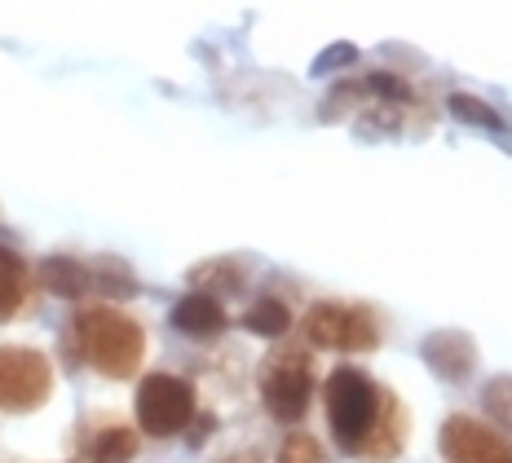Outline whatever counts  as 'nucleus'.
I'll list each match as a JSON object with an SVG mask.
<instances>
[{
	"label": "nucleus",
	"mask_w": 512,
	"mask_h": 463,
	"mask_svg": "<svg viewBox=\"0 0 512 463\" xmlns=\"http://www.w3.org/2000/svg\"><path fill=\"white\" fill-rule=\"evenodd\" d=\"M402 446H407V411L398 406V397L384 393V406H380V419L376 428H371V437L362 441L358 459H371V463H389L402 455Z\"/></svg>",
	"instance_id": "9"
},
{
	"label": "nucleus",
	"mask_w": 512,
	"mask_h": 463,
	"mask_svg": "<svg viewBox=\"0 0 512 463\" xmlns=\"http://www.w3.org/2000/svg\"><path fill=\"white\" fill-rule=\"evenodd\" d=\"M380 406H384V393L376 389V380L367 371H358V366L332 371V380H327V424H332L336 446L358 455L362 441L376 428Z\"/></svg>",
	"instance_id": "2"
},
{
	"label": "nucleus",
	"mask_w": 512,
	"mask_h": 463,
	"mask_svg": "<svg viewBox=\"0 0 512 463\" xmlns=\"http://www.w3.org/2000/svg\"><path fill=\"white\" fill-rule=\"evenodd\" d=\"M89 274H93V287H102L106 296H137V278H133V269H128L124 261H115V256H102V261H93L89 265Z\"/></svg>",
	"instance_id": "17"
},
{
	"label": "nucleus",
	"mask_w": 512,
	"mask_h": 463,
	"mask_svg": "<svg viewBox=\"0 0 512 463\" xmlns=\"http://www.w3.org/2000/svg\"><path fill=\"white\" fill-rule=\"evenodd\" d=\"M36 278L45 283V292L62 296V300H80L93 287L89 265L76 261V256H45V261L36 265Z\"/></svg>",
	"instance_id": "11"
},
{
	"label": "nucleus",
	"mask_w": 512,
	"mask_h": 463,
	"mask_svg": "<svg viewBox=\"0 0 512 463\" xmlns=\"http://www.w3.org/2000/svg\"><path fill=\"white\" fill-rule=\"evenodd\" d=\"M27 283H31L27 261L14 252V247H0V322H9L18 309H23Z\"/></svg>",
	"instance_id": "12"
},
{
	"label": "nucleus",
	"mask_w": 512,
	"mask_h": 463,
	"mask_svg": "<svg viewBox=\"0 0 512 463\" xmlns=\"http://www.w3.org/2000/svg\"><path fill=\"white\" fill-rule=\"evenodd\" d=\"M279 463H327V450L309 433H287L279 446Z\"/></svg>",
	"instance_id": "19"
},
{
	"label": "nucleus",
	"mask_w": 512,
	"mask_h": 463,
	"mask_svg": "<svg viewBox=\"0 0 512 463\" xmlns=\"http://www.w3.org/2000/svg\"><path fill=\"white\" fill-rule=\"evenodd\" d=\"M243 327L261 340H279V336L292 331V309H287L279 296H261L248 314H243Z\"/></svg>",
	"instance_id": "14"
},
{
	"label": "nucleus",
	"mask_w": 512,
	"mask_h": 463,
	"mask_svg": "<svg viewBox=\"0 0 512 463\" xmlns=\"http://www.w3.org/2000/svg\"><path fill=\"white\" fill-rule=\"evenodd\" d=\"M442 459L446 463H512L508 441L495 428L468 415H451L442 424Z\"/></svg>",
	"instance_id": "7"
},
{
	"label": "nucleus",
	"mask_w": 512,
	"mask_h": 463,
	"mask_svg": "<svg viewBox=\"0 0 512 463\" xmlns=\"http://www.w3.org/2000/svg\"><path fill=\"white\" fill-rule=\"evenodd\" d=\"M482 411L495 419V424L512 428V375H495L482 393Z\"/></svg>",
	"instance_id": "18"
},
{
	"label": "nucleus",
	"mask_w": 512,
	"mask_h": 463,
	"mask_svg": "<svg viewBox=\"0 0 512 463\" xmlns=\"http://www.w3.org/2000/svg\"><path fill=\"white\" fill-rule=\"evenodd\" d=\"M53 393V366L40 349L27 344H5L0 349V411L27 415L40 411Z\"/></svg>",
	"instance_id": "6"
},
{
	"label": "nucleus",
	"mask_w": 512,
	"mask_h": 463,
	"mask_svg": "<svg viewBox=\"0 0 512 463\" xmlns=\"http://www.w3.org/2000/svg\"><path fill=\"white\" fill-rule=\"evenodd\" d=\"M305 340L318 349L362 353L380 344V322L367 305H340V300H318L305 314Z\"/></svg>",
	"instance_id": "5"
},
{
	"label": "nucleus",
	"mask_w": 512,
	"mask_h": 463,
	"mask_svg": "<svg viewBox=\"0 0 512 463\" xmlns=\"http://www.w3.org/2000/svg\"><path fill=\"white\" fill-rule=\"evenodd\" d=\"M133 455H137V433L133 428L111 424V428H102V433L89 441V459L93 463H133Z\"/></svg>",
	"instance_id": "15"
},
{
	"label": "nucleus",
	"mask_w": 512,
	"mask_h": 463,
	"mask_svg": "<svg viewBox=\"0 0 512 463\" xmlns=\"http://www.w3.org/2000/svg\"><path fill=\"white\" fill-rule=\"evenodd\" d=\"M314 397V366H309L305 349H274L261 366V402L270 419L279 424H296L309 411Z\"/></svg>",
	"instance_id": "3"
},
{
	"label": "nucleus",
	"mask_w": 512,
	"mask_h": 463,
	"mask_svg": "<svg viewBox=\"0 0 512 463\" xmlns=\"http://www.w3.org/2000/svg\"><path fill=\"white\" fill-rule=\"evenodd\" d=\"M340 62H358V49H354V45H336V49L318 53V62H314V75H327V71H336Z\"/></svg>",
	"instance_id": "20"
},
{
	"label": "nucleus",
	"mask_w": 512,
	"mask_h": 463,
	"mask_svg": "<svg viewBox=\"0 0 512 463\" xmlns=\"http://www.w3.org/2000/svg\"><path fill=\"white\" fill-rule=\"evenodd\" d=\"M221 463H265V455L256 446H243V450H234V455H226Z\"/></svg>",
	"instance_id": "21"
},
{
	"label": "nucleus",
	"mask_w": 512,
	"mask_h": 463,
	"mask_svg": "<svg viewBox=\"0 0 512 463\" xmlns=\"http://www.w3.org/2000/svg\"><path fill=\"white\" fill-rule=\"evenodd\" d=\"M420 353H424V362H429V371H437L446 384H464L477 366V340L468 336V331H455V327L429 331L420 344Z\"/></svg>",
	"instance_id": "8"
},
{
	"label": "nucleus",
	"mask_w": 512,
	"mask_h": 463,
	"mask_svg": "<svg viewBox=\"0 0 512 463\" xmlns=\"http://www.w3.org/2000/svg\"><path fill=\"white\" fill-rule=\"evenodd\" d=\"M133 406H137V424H142V433L168 441V437L186 433L190 419H195V389H190V380H181V375L155 371L137 384Z\"/></svg>",
	"instance_id": "4"
},
{
	"label": "nucleus",
	"mask_w": 512,
	"mask_h": 463,
	"mask_svg": "<svg viewBox=\"0 0 512 463\" xmlns=\"http://www.w3.org/2000/svg\"><path fill=\"white\" fill-rule=\"evenodd\" d=\"M168 318H173V327L181 331V336H190V340H212V336L226 331V309H221V300H212L204 292L181 296Z\"/></svg>",
	"instance_id": "10"
},
{
	"label": "nucleus",
	"mask_w": 512,
	"mask_h": 463,
	"mask_svg": "<svg viewBox=\"0 0 512 463\" xmlns=\"http://www.w3.org/2000/svg\"><path fill=\"white\" fill-rule=\"evenodd\" d=\"M76 344L84 362L106 380H128L146 358V331L137 318L111 305H89L76 314Z\"/></svg>",
	"instance_id": "1"
},
{
	"label": "nucleus",
	"mask_w": 512,
	"mask_h": 463,
	"mask_svg": "<svg viewBox=\"0 0 512 463\" xmlns=\"http://www.w3.org/2000/svg\"><path fill=\"white\" fill-rule=\"evenodd\" d=\"M243 265L239 261H204V265H195L190 269V283L199 287L204 296H234V292H243Z\"/></svg>",
	"instance_id": "13"
},
{
	"label": "nucleus",
	"mask_w": 512,
	"mask_h": 463,
	"mask_svg": "<svg viewBox=\"0 0 512 463\" xmlns=\"http://www.w3.org/2000/svg\"><path fill=\"white\" fill-rule=\"evenodd\" d=\"M446 111L455 115L460 124H473V128H490V133H504L508 128V120L495 111L490 102H482V98H473V93H451L446 98Z\"/></svg>",
	"instance_id": "16"
}]
</instances>
